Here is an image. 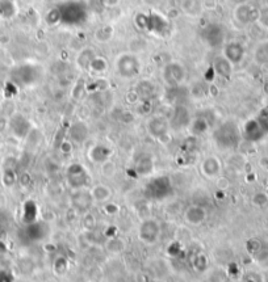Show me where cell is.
Masks as SVG:
<instances>
[{
	"label": "cell",
	"instance_id": "6da1fadb",
	"mask_svg": "<svg viewBox=\"0 0 268 282\" xmlns=\"http://www.w3.org/2000/svg\"><path fill=\"white\" fill-rule=\"evenodd\" d=\"M143 192L146 197L153 201H164L174 194V182L167 175H159L147 181Z\"/></svg>",
	"mask_w": 268,
	"mask_h": 282
},
{
	"label": "cell",
	"instance_id": "8992f818",
	"mask_svg": "<svg viewBox=\"0 0 268 282\" xmlns=\"http://www.w3.org/2000/svg\"><path fill=\"white\" fill-rule=\"evenodd\" d=\"M117 70L123 78L130 79L140 74V62L133 55H123L117 62Z\"/></svg>",
	"mask_w": 268,
	"mask_h": 282
},
{
	"label": "cell",
	"instance_id": "e0dca14e",
	"mask_svg": "<svg viewBox=\"0 0 268 282\" xmlns=\"http://www.w3.org/2000/svg\"><path fill=\"white\" fill-rule=\"evenodd\" d=\"M91 194L95 202H107L112 197V189L106 184H96L91 188Z\"/></svg>",
	"mask_w": 268,
	"mask_h": 282
},
{
	"label": "cell",
	"instance_id": "7a4b0ae2",
	"mask_svg": "<svg viewBox=\"0 0 268 282\" xmlns=\"http://www.w3.org/2000/svg\"><path fill=\"white\" fill-rule=\"evenodd\" d=\"M66 181L67 185L72 190L86 189L89 186L91 177L84 166L80 163H71L66 169Z\"/></svg>",
	"mask_w": 268,
	"mask_h": 282
},
{
	"label": "cell",
	"instance_id": "277c9868",
	"mask_svg": "<svg viewBox=\"0 0 268 282\" xmlns=\"http://www.w3.org/2000/svg\"><path fill=\"white\" fill-rule=\"evenodd\" d=\"M70 201L71 206H72L75 212H78L79 214H83V216L91 212L93 203H95V201L92 199V194H91V190L87 189L72 190Z\"/></svg>",
	"mask_w": 268,
	"mask_h": 282
},
{
	"label": "cell",
	"instance_id": "ffe728a7",
	"mask_svg": "<svg viewBox=\"0 0 268 282\" xmlns=\"http://www.w3.org/2000/svg\"><path fill=\"white\" fill-rule=\"evenodd\" d=\"M214 70L222 78H229L230 72H232L230 62H229L226 58H217L214 62Z\"/></svg>",
	"mask_w": 268,
	"mask_h": 282
},
{
	"label": "cell",
	"instance_id": "44dd1931",
	"mask_svg": "<svg viewBox=\"0 0 268 282\" xmlns=\"http://www.w3.org/2000/svg\"><path fill=\"white\" fill-rule=\"evenodd\" d=\"M207 129L208 124L204 121V119L197 118L192 122V132H194V134H196V135H200L202 133H205L207 132Z\"/></svg>",
	"mask_w": 268,
	"mask_h": 282
},
{
	"label": "cell",
	"instance_id": "2e32d148",
	"mask_svg": "<svg viewBox=\"0 0 268 282\" xmlns=\"http://www.w3.org/2000/svg\"><path fill=\"white\" fill-rule=\"evenodd\" d=\"M202 173L207 177H217L221 173V162L214 156H209V158L204 159L201 164Z\"/></svg>",
	"mask_w": 268,
	"mask_h": 282
},
{
	"label": "cell",
	"instance_id": "ba28073f",
	"mask_svg": "<svg viewBox=\"0 0 268 282\" xmlns=\"http://www.w3.org/2000/svg\"><path fill=\"white\" fill-rule=\"evenodd\" d=\"M184 68L178 63H170L163 70V79L170 87H178L184 79Z\"/></svg>",
	"mask_w": 268,
	"mask_h": 282
},
{
	"label": "cell",
	"instance_id": "4fadbf2b",
	"mask_svg": "<svg viewBox=\"0 0 268 282\" xmlns=\"http://www.w3.org/2000/svg\"><path fill=\"white\" fill-rule=\"evenodd\" d=\"M189 122H191V117H189L188 109L183 105L175 106L171 119H170V126L180 130V129H184L185 126H188Z\"/></svg>",
	"mask_w": 268,
	"mask_h": 282
},
{
	"label": "cell",
	"instance_id": "9a60e30c",
	"mask_svg": "<svg viewBox=\"0 0 268 282\" xmlns=\"http://www.w3.org/2000/svg\"><path fill=\"white\" fill-rule=\"evenodd\" d=\"M69 137L75 143H83L88 138V128L87 125L82 121H76L70 126L69 130Z\"/></svg>",
	"mask_w": 268,
	"mask_h": 282
},
{
	"label": "cell",
	"instance_id": "7c38bea8",
	"mask_svg": "<svg viewBox=\"0 0 268 282\" xmlns=\"http://www.w3.org/2000/svg\"><path fill=\"white\" fill-rule=\"evenodd\" d=\"M110 156H112V150L106 145H95L91 147V150L88 152L89 160L99 166H103L107 162H109Z\"/></svg>",
	"mask_w": 268,
	"mask_h": 282
},
{
	"label": "cell",
	"instance_id": "52a82bcc",
	"mask_svg": "<svg viewBox=\"0 0 268 282\" xmlns=\"http://www.w3.org/2000/svg\"><path fill=\"white\" fill-rule=\"evenodd\" d=\"M86 11L79 4H67L59 9V18L66 21V24H78L83 21Z\"/></svg>",
	"mask_w": 268,
	"mask_h": 282
},
{
	"label": "cell",
	"instance_id": "8fae6325",
	"mask_svg": "<svg viewBox=\"0 0 268 282\" xmlns=\"http://www.w3.org/2000/svg\"><path fill=\"white\" fill-rule=\"evenodd\" d=\"M168 128H170V122L162 116L151 117L149 119V124H147V130L157 139H161L164 135H167Z\"/></svg>",
	"mask_w": 268,
	"mask_h": 282
},
{
	"label": "cell",
	"instance_id": "3957f363",
	"mask_svg": "<svg viewBox=\"0 0 268 282\" xmlns=\"http://www.w3.org/2000/svg\"><path fill=\"white\" fill-rule=\"evenodd\" d=\"M213 138L217 145L222 149H232L237 146L239 139V132L233 122H225L217 129L213 134Z\"/></svg>",
	"mask_w": 268,
	"mask_h": 282
},
{
	"label": "cell",
	"instance_id": "d6986e66",
	"mask_svg": "<svg viewBox=\"0 0 268 282\" xmlns=\"http://www.w3.org/2000/svg\"><path fill=\"white\" fill-rule=\"evenodd\" d=\"M37 213H38V209H37V205H36L35 201H27L24 203V207H22V220L25 222V225L28 223H32L37 220Z\"/></svg>",
	"mask_w": 268,
	"mask_h": 282
},
{
	"label": "cell",
	"instance_id": "ac0fdd59",
	"mask_svg": "<svg viewBox=\"0 0 268 282\" xmlns=\"http://www.w3.org/2000/svg\"><path fill=\"white\" fill-rule=\"evenodd\" d=\"M225 55L230 63L241 62L242 57H243V50H242L241 45L235 44V42L228 45L225 49Z\"/></svg>",
	"mask_w": 268,
	"mask_h": 282
},
{
	"label": "cell",
	"instance_id": "9c48e42d",
	"mask_svg": "<svg viewBox=\"0 0 268 282\" xmlns=\"http://www.w3.org/2000/svg\"><path fill=\"white\" fill-rule=\"evenodd\" d=\"M49 234V227L46 223L35 220L32 223H28L25 226V236L29 242H41L44 240Z\"/></svg>",
	"mask_w": 268,
	"mask_h": 282
},
{
	"label": "cell",
	"instance_id": "30bf717a",
	"mask_svg": "<svg viewBox=\"0 0 268 282\" xmlns=\"http://www.w3.org/2000/svg\"><path fill=\"white\" fill-rule=\"evenodd\" d=\"M208 218V213L205 207L200 205H189L184 210V219L185 222L191 226H200L202 225Z\"/></svg>",
	"mask_w": 268,
	"mask_h": 282
},
{
	"label": "cell",
	"instance_id": "603a6c76",
	"mask_svg": "<svg viewBox=\"0 0 268 282\" xmlns=\"http://www.w3.org/2000/svg\"><path fill=\"white\" fill-rule=\"evenodd\" d=\"M235 282H242V281H235Z\"/></svg>",
	"mask_w": 268,
	"mask_h": 282
},
{
	"label": "cell",
	"instance_id": "5bb4252c",
	"mask_svg": "<svg viewBox=\"0 0 268 282\" xmlns=\"http://www.w3.org/2000/svg\"><path fill=\"white\" fill-rule=\"evenodd\" d=\"M134 171L138 176H149L154 172V160L153 156L149 154L142 155L141 158L137 159L136 164H134Z\"/></svg>",
	"mask_w": 268,
	"mask_h": 282
},
{
	"label": "cell",
	"instance_id": "7402d4cb",
	"mask_svg": "<svg viewBox=\"0 0 268 282\" xmlns=\"http://www.w3.org/2000/svg\"><path fill=\"white\" fill-rule=\"evenodd\" d=\"M194 265H195V268L197 269V270L202 272V270H205V269H207L208 259L205 257V256L202 255V253H200V255H196L194 259Z\"/></svg>",
	"mask_w": 268,
	"mask_h": 282
},
{
	"label": "cell",
	"instance_id": "5b68a950",
	"mask_svg": "<svg viewBox=\"0 0 268 282\" xmlns=\"http://www.w3.org/2000/svg\"><path fill=\"white\" fill-rule=\"evenodd\" d=\"M161 236V225L158 220L145 219L138 229V238L145 244H154Z\"/></svg>",
	"mask_w": 268,
	"mask_h": 282
}]
</instances>
